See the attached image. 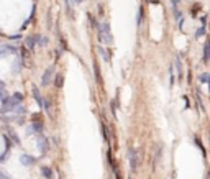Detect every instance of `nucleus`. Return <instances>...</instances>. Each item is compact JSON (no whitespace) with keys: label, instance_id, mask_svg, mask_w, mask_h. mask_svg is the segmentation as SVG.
<instances>
[{"label":"nucleus","instance_id":"f257e3e1","mask_svg":"<svg viewBox=\"0 0 210 179\" xmlns=\"http://www.w3.org/2000/svg\"><path fill=\"white\" fill-rule=\"evenodd\" d=\"M99 40L105 41V45H112V33H110V25L108 23H102L99 28Z\"/></svg>","mask_w":210,"mask_h":179},{"label":"nucleus","instance_id":"f03ea898","mask_svg":"<svg viewBox=\"0 0 210 179\" xmlns=\"http://www.w3.org/2000/svg\"><path fill=\"white\" fill-rule=\"evenodd\" d=\"M128 156H130V168L132 171H138V164H140V156L133 148H128Z\"/></svg>","mask_w":210,"mask_h":179},{"label":"nucleus","instance_id":"7ed1b4c3","mask_svg":"<svg viewBox=\"0 0 210 179\" xmlns=\"http://www.w3.org/2000/svg\"><path fill=\"white\" fill-rule=\"evenodd\" d=\"M53 76H54V66H49L45 71V74H43V81H41L43 86H48V84L53 81Z\"/></svg>","mask_w":210,"mask_h":179},{"label":"nucleus","instance_id":"20e7f679","mask_svg":"<svg viewBox=\"0 0 210 179\" xmlns=\"http://www.w3.org/2000/svg\"><path fill=\"white\" fill-rule=\"evenodd\" d=\"M12 53H17V50L12 48V46H7V45L0 46V58H7V56L12 54Z\"/></svg>","mask_w":210,"mask_h":179},{"label":"nucleus","instance_id":"39448f33","mask_svg":"<svg viewBox=\"0 0 210 179\" xmlns=\"http://www.w3.org/2000/svg\"><path fill=\"white\" fill-rule=\"evenodd\" d=\"M20 163H21V164H25V166H33L35 159L31 158L30 154H21V156H20Z\"/></svg>","mask_w":210,"mask_h":179},{"label":"nucleus","instance_id":"423d86ee","mask_svg":"<svg viewBox=\"0 0 210 179\" xmlns=\"http://www.w3.org/2000/svg\"><path fill=\"white\" fill-rule=\"evenodd\" d=\"M38 148L41 150V153H46V150H48V140H46L45 137H38Z\"/></svg>","mask_w":210,"mask_h":179},{"label":"nucleus","instance_id":"0eeeda50","mask_svg":"<svg viewBox=\"0 0 210 179\" xmlns=\"http://www.w3.org/2000/svg\"><path fill=\"white\" fill-rule=\"evenodd\" d=\"M25 48H26L28 51H33L35 48H36V41H35V36L26 38V41H25Z\"/></svg>","mask_w":210,"mask_h":179},{"label":"nucleus","instance_id":"6e6552de","mask_svg":"<svg viewBox=\"0 0 210 179\" xmlns=\"http://www.w3.org/2000/svg\"><path fill=\"white\" fill-rule=\"evenodd\" d=\"M33 96H35V99H36L38 105H40V107H45V99H43L41 94L38 92V87H33Z\"/></svg>","mask_w":210,"mask_h":179},{"label":"nucleus","instance_id":"1a4fd4ad","mask_svg":"<svg viewBox=\"0 0 210 179\" xmlns=\"http://www.w3.org/2000/svg\"><path fill=\"white\" fill-rule=\"evenodd\" d=\"M204 61H210V40L205 41V48H204Z\"/></svg>","mask_w":210,"mask_h":179},{"label":"nucleus","instance_id":"9d476101","mask_svg":"<svg viewBox=\"0 0 210 179\" xmlns=\"http://www.w3.org/2000/svg\"><path fill=\"white\" fill-rule=\"evenodd\" d=\"M97 51H99L100 53V56H102L103 59H105V61H107V63H110V56H108V53L105 50H103L102 46H99V48H97Z\"/></svg>","mask_w":210,"mask_h":179},{"label":"nucleus","instance_id":"9b49d317","mask_svg":"<svg viewBox=\"0 0 210 179\" xmlns=\"http://www.w3.org/2000/svg\"><path fill=\"white\" fill-rule=\"evenodd\" d=\"M200 82L202 84H204V82L209 84V87H210V74H207V72H205V74H202L200 76Z\"/></svg>","mask_w":210,"mask_h":179},{"label":"nucleus","instance_id":"f8f14e48","mask_svg":"<svg viewBox=\"0 0 210 179\" xmlns=\"http://www.w3.org/2000/svg\"><path fill=\"white\" fill-rule=\"evenodd\" d=\"M43 174H45V178H48V179H53V173L49 171V168H43Z\"/></svg>","mask_w":210,"mask_h":179},{"label":"nucleus","instance_id":"ddd939ff","mask_svg":"<svg viewBox=\"0 0 210 179\" xmlns=\"http://www.w3.org/2000/svg\"><path fill=\"white\" fill-rule=\"evenodd\" d=\"M54 84H56V87L61 89L62 87V76H56V81H54Z\"/></svg>","mask_w":210,"mask_h":179},{"label":"nucleus","instance_id":"4468645a","mask_svg":"<svg viewBox=\"0 0 210 179\" xmlns=\"http://www.w3.org/2000/svg\"><path fill=\"white\" fill-rule=\"evenodd\" d=\"M202 35H205V25H202L200 28L197 30V33H195V38H200Z\"/></svg>","mask_w":210,"mask_h":179},{"label":"nucleus","instance_id":"2eb2a0df","mask_svg":"<svg viewBox=\"0 0 210 179\" xmlns=\"http://www.w3.org/2000/svg\"><path fill=\"white\" fill-rule=\"evenodd\" d=\"M102 133H103V137H105V140H107V143H108L110 142V137H108V130H107L105 125H102Z\"/></svg>","mask_w":210,"mask_h":179},{"label":"nucleus","instance_id":"dca6fc26","mask_svg":"<svg viewBox=\"0 0 210 179\" xmlns=\"http://www.w3.org/2000/svg\"><path fill=\"white\" fill-rule=\"evenodd\" d=\"M176 67H177V72H179V76L182 74V66H181V59L177 58L176 59Z\"/></svg>","mask_w":210,"mask_h":179},{"label":"nucleus","instance_id":"f3484780","mask_svg":"<svg viewBox=\"0 0 210 179\" xmlns=\"http://www.w3.org/2000/svg\"><path fill=\"white\" fill-rule=\"evenodd\" d=\"M33 128H35V132H40V133H41L43 125H41V123H38V122H35V123H33Z\"/></svg>","mask_w":210,"mask_h":179},{"label":"nucleus","instance_id":"a211bd4d","mask_svg":"<svg viewBox=\"0 0 210 179\" xmlns=\"http://www.w3.org/2000/svg\"><path fill=\"white\" fill-rule=\"evenodd\" d=\"M10 137H12V140L15 143H17V145H20V138L17 137V133H13V132H10Z\"/></svg>","mask_w":210,"mask_h":179},{"label":"nucleus","instance_id":"6ab92c4d","mask_svg":"<svg viewBox=\"0 0 210 179\" xmlns=\"http://www.w3.org/2000/svg\"><path fill=\"white\" fill-rule=\"evenodd\" d=\"M141 17H143V8H140V12H138V26L141 25Z\"/></svg>","mask_w":210,"mask_h":179},{"label":"nucleus","instance_id":"aec40b11","mask_svg":"<svg viewBox=\"0 0 210 179\" xmlns=\"http://www.w3.org/2000/svg\"><path fill=\"white\" fill-rule=\"evenodd\" d=\"M0 99H2V100L7 99V92H5L4 89H0Z\"/></svg>","mask_w":210,"mask_h":179},{"label":"nucleus","instance_id":"412c9836","mask_svg":"<svg viewBox=\"0 0 210 179\" xmlns=\"http://www.w3.org/2000/svg\"><path fill=\"white\" fill-rule=\"evenodd\" d=\"M13 97H15L17 100H20V102L23 100V96H21V94H13Z\"/></svg>","mask_w":210,"mask_h":179},{"label":"nucleus","instance_id":"4be33fe9","mask_svg":"<svg viewBox=\"0 0 210 179\" xmlns=\"http://www.w3.org/2000/svg\"><path fill=\"white\" fill-rule=\"evenodd\" d=\"M0 179H8V178H7V176H5L4 173H2V171H0Z\"/></svg>","mask_w":210,"mask_h":179},{"label":"nucleus","instance_id":"5701e85b","mask_svg":"<svg viewBox=\"0 0 210 179\" xmlns=\"http://www.w3.org/2000/svg\"><path fill=\"white\" fill-rule=\"evenodd\" d=\"M5 158H7V153L2 154V158H0V161H5Z\"/></svg>","mask_w":210,"mask_h":179},{"label":"nucleus","instance_id":"b1692460","mask_svg":"<svg viewBox=\"0 0 210 179\" xmlns=\"http://www.w3.org/2000/svg\"><path fill=\"white\" fill-rule=\"evenodd\" d=\"M72 2H76V4H81V2H82V0H72Z\"/></svg>","mask_w":210,"mask_h":179},{"label":"nucleus","instance_id":"393cba45","mask_svg":"<svg viewBox=\"0 0 210 179\" xmlns=\"http://www.w3.org/2000/svg\"><path fill=\"white\" fill-rule=\"evenodd\" d=\"M0 89H4V82L2 81H0Z\"/></svg>","mask_w":210,"mask_h":179}]
</instances>
